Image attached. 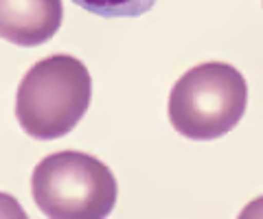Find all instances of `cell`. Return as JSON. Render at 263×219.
Masks as SVG:
<instances>
[{
	"label": "cell",
	"mask_w": 263,
	"mask_h": 219,
	"mask_svg": "<svg viewBox=\"0 0 263 219\" xmlns=\"http://www.w3.org/2000/svg\"><path fill=\"white\" fill-rule=\"evenodd\" d=\"M92 79L84 62L70 55H51L27 70L15 94V118L35 141H55L70 134L88 112Z\"/></svg>",
	"instance_id": "1"
},
{
	"label": "cell",
	"mask_w": 263,
	"mask_h": 219,
	"mask_svg": "<svg viewBox=\"0 0 263 219\" xmlns=\"http://www.w3.org/2000/svg\"><path fill=\"white\" fill-rule=\"evenodd\" d=\"M248 105V84L224 62L189 68L169 92V121L189 141H215L235 129Z\"/></svg>",
	"instance_id": "2"
},
{
	"label": "cell",
	"mask_w": 263,
	"mask_h": 219,
	"mask_svg": "<svg viewBox=\"0 0 263 219\" xmlns=\"http://www.w3.org/2000/svg\"><path fill=\"white\" fill-rule=\"evenodd\" d=\"M31 193L37 208L53 219H101L119 195L110 167L90 153L57 151L33 169Z\"/></svg>",
	"instance_id": "3"
},
{
	"label": "cell",
	"mask_w": 263,
	"mask_h": 219,
	"mask_svg": "<svg viewBox=\"0 0 263 219\" xmlns=\"http://www.w3.org/2000/svg\"><path fill=\"white\" fill-rule=\"evenodd\" d=\"M62 0H0V37L33 48L48 42L62 27Z\"/></svg>",
	"instance_id": "4"
},
{
	"label": "cell",
	"mask_w": 263,
	"mask_h": 219,
	"mask_svg": "<svg viewBox=\"0 0 263 219\" xmlns=\"http://www.w3.org/2000/svg\"><path fill=\"white\" fill-rule=\"evenodd\" d=\"M77 7L101 18H136L156 5V0H72Z\"/></svg>",
	"instance_id": "5"
}]
</instances>
